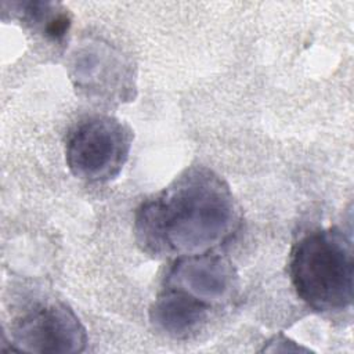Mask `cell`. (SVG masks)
I'll list each match as a JSON object with an SVG mask.
<instances>
[{
	"mask_svg": "<svg viewBox=\"0 0 354 354\" xmlns=\"http://www.w3.org/2000/svg\"><path fill=\"white\" fill-rule=\"evenodd\" d=\"M238 221L228 184L209 167L192 166L137 207L134 234L145 253L178 259L212 252Z\"/></svg>",
	"mask_w": 354,
	"mask_h": 354,
	"instance_id": "obj_1",
	"label": "cell"
},
{
	"mask_svg": "<svg viewBox=\"0 0 354 354\" xmlns=\"http://www.w3.org/2000/svg\"><path fill=\"white\" fill-rule=\"evenodd\" d=\"M353 267L351 238L337 227L304 234L289 257L297 296L319 313H340L351 307Z\"/></svg>",
	"mask_w": 354,
	"mask_h": 354,
	"instance_id": "obj_2",
	"label": "cell"
},
{
	"mask_svg": "<svg viewBox=\"0 0 354 354\" xmlns=\"http://www.w3.org/2000/svg\"><path fill=\"white\" fill-rule=\"evenodd\" d=\"M131 144L133 133L119 119L108 115L86 118L68 134V169L80 180L108 183L120 174Z\"/></svg>",
	"mask_w": 354,
	"mask_h": 354,
	"instance_id": "obj_3",
	"label": "cell"
},
{
	"mask_svg": "<svg viewBox=\"0 0 354 354\" xmlns=\"http://www.w3.org/2000/svg\"><path fill=\"white\" fill-rule=\"evenodd\" d=\"M11 343L26 353L73 354L84 350L86 328L71 307L61 301L37 304L11 325Z\"/></svg>",
	"mask_w": 354,
	"mask_h": 354,
	"instance_id": "obj_4",
	"label": "cell"
},
{
	"mask_svg": "<svg viewBox=\"0 0 354 354\" xmlns=\"http://www.w3.org/2000/svg\"><path fill=\"white\" fill-rule=\"evenodd\" d=\"M69 66L75 87L88 98L123 102L134 97L131 65L115 47L102 40H88L77 46Z\"/></svg>",
	"mask_w": 354,
	"mask_h": 354,
	"instance_id": "obj_5",
	"label": "cell"
},
{
	"mask_svg": "<svg viewBox=\"0 0 354 354\" xmlns=\"http://www.w3.org/2000/svg\"><path fill=\"white\" fill-rule=\"evenodd\" d=\"M165 286L185 292L212 307L232 299L238 277L228 260L207 252L176 259Z\"/></svg>",
	"mask_w": 354,
	"mask_h": 354,
	"instance_id": "obj_6",
	"label": "cell"
},
{
	"mask_svg": "<svg viewBox=\"0 0 354 354\" xmlns=\"http://www.w3.org/2000/svg\"><path fill=\"white\" fill-rule=\"evenodd\" d=\"M210 307L178 289L165 286L155 299L151 322L171 337H187L206 321Z\"/></svg>",
	"mask_w": 354,
	"mask_h": 354,
	"instance_id": "obj_7",
	"label": "cell"
},
{
	"mask_svg": "<svg viewBox=\"0 0 354 354\" xmlns=\"http://www.w3.org/2000/svg\"><path fill=\"white\" fill-rule=\"evenodd\" d=\"M15 18L35 33L53 43H62L69 32L72 18L66 8L53 1H15L6 3Z\"/></svg>",
	"mask_w": 354,
	"mask_h": 354,
	"instance_id": "obj_8",
	"label": "cell"
}]
</instances>
